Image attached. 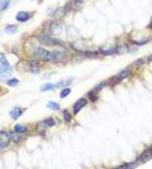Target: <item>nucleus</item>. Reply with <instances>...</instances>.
I'll list each match as a JSON object with an SVG mask.
<instances>
[{"label":"nucleus","instance_id":"f257e3e1","mask_svg":"<svg viewBox=\"0 0 152 169\" xmlns=\"http://www.w3.org/2000/svg\"><path fill=\"white\" fill-rule=\"evenodd\" d=\"M38 60H42V61H51V63H56V59H55V52H48L46 51L44 48L42 47H38V48L34 50V54H33Z\"/></svg>","mask_w":152,"mask_h":169},{"label":"nucleus","instance_id":"f03ea898","mask_svg":"<svg viewBox=\"0 0 152 169\" xmlns=\"http://www.w3.org/2000/svg\"><path fill=\"white\" fill-rule=\"evenodd\" d=\"M38 39L40 43H43V44H64V42L59 41V39H55V38H51L48 34H46V33L38 35Z\"/></svg>","mask_w":152,"mask_h":169},{"label":"nucleus","instance_id":"7ed1b4c3","mask_svg":"<svg viewBox=\"0 0 152 169\" xmlns=\"http://www.w3.org/2000/svg\"><path fill=\"white\" fill-rule=\"evenodd\" d=\"M11 141H12L11 139V133L7 132V130H2V132H0V147H2V150L7 148Z\"/></svg>","mask_w":152,"mask_h":169},{"label":"nucleus","instance_id":"20e7f679","mask_svg":"<svg viewBox=\"0 0 152 169\" xmlns=\"http://www.w3.org/2000/svg\"><path fill=\"white\" fill-rule=\"evenodd\" d=\"M0 59H2V78H4V76H5L7 73L12 72V68L9 67V64H8L7 59H5V55L4 54L0 55Z\"/></svg>","mask_w":152,"mask_h":169},{"label":"nucleus","instance_id":"39448f33","mask_svg":"<svg viewBox=\"0 0 152 169\" xmlns=\"http://www.w3.org/2000/svg\"><path fill=\"white\" fill-rule=\"evenodd\" d=\"M86 104H87V100H86V99H78V100L74 103V107H73V113H74V115H77L78 113V112H79L81 109H82V108H83L85 106H86Z\"/></svg>","mask_w":152,"mask_h":169},{"label":"nucleus","instance_id":"423d86ee","mask_svg":"<svg viewBox=\"0 0 152 169\" xmlns=\"http://www.w3.org/2000/svg\"><path fill=\"white\" fill-rule=\"evenodd\" d=\"M151 159H152V148L146 150L144 152H143V154L139 156V161H142V163L148 161V160H151Z\"/></svg>","mask_w":152,"mask_h":169},{"label":"nucleus","instance_id":"0eeeda50","mask_svg":"<svg viewBox=\"0 0 152 169\" xmlns=\"http://www.w3.org/2000/svg\"><path fill=\"white\" fill-rule=\"evenodd\" d=\"M22 112H24V108H20V107H15V108H12L11 112H9V115L12 116V119L13 120H16V119H18V117L22 115Z\"/></svg>","mask_w":152,"mask_h":169},{"label":"nucleus","instance_id":"6e6552de","mask_svg":"<svg viewBox=\"0 0 152 169\" xmlns=\"http://www.w3.org/2000/svg\"><path fill=\"white\" fill-rule=\"evenodd\" d=\"M11 139L13 143H16V145H21V143H22V134L13 132V133H11Z\"/></svg>","mask_w":152,"mask_h":169},{"label":"nucleus","instance_id":"1a4fd4ad","mask_svg":"<svg viewBox=\"0 0 152 169\" xmlns=\"http://www.w3.org/2000/svg\"><path fill=\"white\" fill-rule=\"evenodd\" d=\"M29 69L33 74H38V73L40 72V67H39V64L37 61H30L29 63Z\"/></svg>","mask_w":152,"mask_h":169},{"label":"nucleus","instance_id":"9d476101","mask_svg":"<svg viewBox=\"0 0 152 169\" xmlns=\"http://www.w3.org/2000/svg\"><path fill=\"white\" fill-rule=\"evenodd\" d=\"M55 59H56V63H64L68 60V56L64 52H55Z\"/></svg>","mask_w":152,"mask_h":169},{"label":"nucleus","instance_id":"9b49d317","mask_svg":"<svg viewBox=\"0 0 152 169\" xmlns=\"http://www.w3.org/2000/svg\"><path fill=\"white\" fill-rule=\"evenodd\" d=\"M16 18H17V21H20V22H25V21H27L30 18V15L27 12H20V13H17Z\"/></svg>","mask_w":152,"mask_h":169},{"label":"nucleus","instance_id":"f8f14e48","mask_svg":"<svg viewBox=\"0 0 152 169\" xmlns=\"http://www.w3.org/2000/svg\"><path fill=\"white\" fill-rule=\"evenodd\" d=\"M63 31V26L61 24H59V22H53L51 25V33H53V34H60Z\"/></svg>","mask_w":152,"mask_h":169},{"label":"nucleus","instance_id":"ddd939ff","mask_svg":"<svg viewBox=\"0 0 152 169\" xmlns=\"http://www.w3.org/2000/svg\"><path fill=\"white\" fill-rule=\"evenodd\" d=\"M129 73H130V69L129 68H126V69H124V70H121L118 74H117L116 77H115V81H121L122 78H125V77H128L129 76Z\"/></svg>","mask_w":152,"mask_h":169},{"label":"nucleus","instance_id":"4468645a","mask_svg":"<svg viewBox=\"0 0 152 169\" xmlns=\"http://www.w3.org/2000/svg\"><path fill=\"white\" fill-rule=\"evenodd\" d=\"M13 130H15L16 133H20V134H26V133H27V128H26L25 125H21V124L15 125Z\"/></svg>","mask_w":152,"mask_h":169},{"label":"nucleus","instance_id":"2eb2a0df","mask_svg":"<svg viewBox=\"0 0 152 169\" xmlns=\"http://www.w3.org/2000/svg\"><path fill=\"white\" fill-rule=\"evenodd\" d=\"M100 51L103 55H112L113 52H116V47H109V48L108 47H102Z\"/></svg>","mask_w":152,"mask_h":169},{"label":"nucleus","instance_id":"dca6fc26","mask_svg":"<svg viewBox=\"0 0 152 169\" xmlns=\"http://www.w3.org/2000/svg\"><path fill=\"white\" fill-rule=\"evenodd\" d=\"M72 48L76 50V51H81L82 52V50H83V44L79 43V42H74V43H72Z\"/></svg>","mask_w":152,"mask_h":169},{"label":"nucleus","instance_id":"f3484780","mask_svg":"<svg viewBox=\"0 0 152 169\" xmlns=\"http://www.w3.org/2000/svg\"><path fill=\"white\" fill-rule=\"evenodd\" d=\"M126 51H128V47L125 44H118L116 47V52H117V54H124V52H126Z\"/></svg>","mask_w":152,"mask_h":169},{"label":"nucleus","instance_id":"a211bd4d","mask_svg":"<svg viewBox=\"0 0 152 169\" xmlns=\"http://www.w3.org/2000/svg\"><path fill=\"white\" fill-rule=\"evenodd\" d=\"M47 107H48L50 109H53V111H59L60 109L59 104L55 103V102H48V103H47Z\"/></svg>","mask_w":152,"mask_h":169},{"label":"nucleus","instance_id":"6ab92c4d","mask_svg":"<svg viewBox=\"0 0 152 169\" xmlns=\"http://www.w3.org/2000/svg\"><path fill=\"white\" fill-rule=\"evenodd\" d=\"M55 87H56V85L47 83V85H44V86H42V87H40V90H42V91H48V90H53Z\"/></svg>","mask_w":152,"mask_h":169},{"label":"nucleus","instance_id":"aec40b11","mask_svg":"<svg viewBox=\"0 0 152 169\" xmlns=\"http://www.w3.org/2000/svg\"><path fill=\"white\" fill-rule=\"evenodd\" d=\"M63 115H64V120L66 121V122H70V121H72V116H70V113H69L66 109L63 111Z\"/></svg>","mask_w":152,"mask_h":169},{"label":"nucleus","instance_id":"412c9836","mask_svg":"<svg viewBox=\"0 0 152 169\" xmlns=\"http://www.w3.org/2000/svg\"><path fill=\"white\" fill-rule=\"evenodd\" d=\"M69 94H70V89H69V87H66V89H64V90L61 91V93H60V98H61V99H64V98H66Z\"/></svg>","mask_w":152,"mask_h":169},{"label":"nucleus","instance_id":"4be33fe9","mask_svg":"<svg viewBox=\"0 0 152 169\" xmlns=\"http://www.w3.org/2000/svg\"><path fill=\"white\" fill-rule=\"evenodd\" d=\"M5 31H8V33H11V34H13V33H16V31H17V26H13V25H11V26H7Z\"/></svg>","mask_w":152,"mask_h":169},{"label":"nucleus","instance_id":"5701e85b","mask_svg":"<svg viewBox=\"0 0 152 169\" xmlns=\"http://www.w3.org/2000/svg\"><path fill=\"white\" fill-rule=\"evenodd\" d=\"M9 4H11V0H2V11H5Z\"/></svg>","mask_w":152,"mask_h":169},{"label":"nucleus","instance_id":"b1692460","mask_svg":"<svg viewBox=\"0 0 152 169\" xmlns=\"http://www.w3.org/2000/svg\"><path fill=\"white\" fill-rule=\"evenodd\" d=\"M18 85V80H16V78H13V80H8V86H12V87H15V86Z\"/></svg>","mask_w":152,"mask_h":169},{"label":"nucleus","instance_id":"393cba45","mask_svg":"<svg viewBox=\"0 0 152 169\" xmlns=\"http://www.w3.org/2000/svg\"><path fill=\"white\" fill-rule=\"evenodd\" d=\"M95 93H96V91L94 90V91H91V93H89V94H87V98H90L91 100H94V102L98 99V96H96V95H95Z\"/></svg>","mask_w":152,"mask_h":169},{"label":"nucleus","instance_id":"a878e982","mask_svg":"<svg viewBox=\"0 0 152 169\" xmlns=\"http://www.w3.org/2000/svg\"><path fill=\"white\" fill-rule=\"evenodd\" d=\"M113 169H129V165L128 164H125V165H120V167H116Z\"/></svg>","mask_w":152,"mask_h":169},{"label":"nucleus","instance_id":"bb28decb","mask_svg":"<svg viewBox=\"0 0 152 169\" xmlns=\"http://www.w3.org/2000/svg\"><path fill=\"white\" fill-rule=\"evenodd\" d=\"M104 85H105V82H103V83H99V86H96V87H95V91H99L102 87H104Z\"/></svg>","mask_w":152,"mask_h":169},{"label":"nucleus","instance_id":"cd10ccee","mask_svg":"<svg viewBox=\"0 0 152 169\" xmlns=\"http://www.w3.org/2000/svg\"><path fill=\"white\" fill-rule=\"evenodd\" d=\"M148 60H150V61H151V60H152V55L150 56V57H148Z\"/></svg>","mask_w":152,"mask_h":169},{"label":"nucleus","instance_id":"c85d7f7f","mask_svg":"<svg viewBox=\"0 0 152 169\" xmlns=\"http://www.w3.org/2000/svg\"><path fill=\"white\" fill-rule=\"evenodd\" d=\"M150 29H151V30H152V24H151V25H150Z\"/></svg>","mask_w":152,"mask_h":169}]
</instances>
